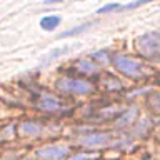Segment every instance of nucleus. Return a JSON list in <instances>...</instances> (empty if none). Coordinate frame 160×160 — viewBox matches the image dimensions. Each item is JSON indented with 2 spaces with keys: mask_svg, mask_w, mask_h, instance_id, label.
Segmentation results:
<instances>
[{
  "mask_svg": "<svg viewBox=\"0 0 160 160\" xmlns=\"http://www.w3.org/2000/svg\"><path fill=\"white\" fill-rule=\"evenodd\" d=\"M148 127H150V120L145 118V120H142V122H140L138 127L135 128V133H137V135H142V133H145V132L148 130Z\"/></svg>",
  "mask_w": 160,
  "mask_h": 160,
  "instance_id": "nucleus-14",
  "label": "nucleus"
},
{
  "mask_svg": "<svg viewBox=\"0 0 160 160\" xmlns=\"http://www.w3.org/2000/svg\"><path fill=\"white\" fill-rule=\"evenodd\" d=\"M113 65L120 73H123L125 77H130V78H140L145 73L143 65L140 63L138 60H135L132 57H127V55H115Z\"/></svg>",
  "mask_w": 160,
  "mask_h": 160,
  "instance_id": "nucleus-2",
  "label": "nucleus"
},
{
  "mask_svg": "<svg viewBox=\"0 0 160 160\" xmlns=\"http://www.w3.org/2000/svg\"><path fill=\"white\" fill-rule=\"evenodd\" d=\"M137 50L147 60L160 62V33L147 32L137 38Z\"/></svg>",
  "mask_w": 160,
  "mask_h": 160,
  "instance_id": "nucleus-1",
  "label": "nucleus"
},
{
  "mask_svg": "<svg viewBox=\"0 0 160 160\" xmlns=\"http://www.w3.org/2000/svg\"><path fill=\"white\" fill-rule=\"evenodd\" d=\"M135 117H137V108H128L127 112H123L122 117H118L117 120V127L118 128H123V127H128V125L133 123Z\"/></svg>",
  "mask_w": 160,
  "mask_h": 160,
  "instance_id": "nucleus-10",
  "label": "nucleus"
},
{
  "mask_svg": "<svg viewBox=\"0 0 160 160\" xmlns=\"http://www.w3.org/2000/svg\"><path fill=\"white\" fill-rule=\"evenodd\" d=\"M93 158H97V153H77L70 160H93Z\"/></svg>",
  "mask_w": 160,
  "mask_h": 160,
  "instance_id": "nucleus-15",
  "label": "nucleus"
},
{
  "mask_svg": "<svg viewBox=\"0 0 160 160\" xmlns=\"http://www.w3.org/2000/svg\"><path fill=\"white\" fill-rule=\"evenodd\" d=\"M75 67H77L78 72L87 73V75H95V73H98V65L95 63L93 60H90V58H82V60H77Z\"/></svg>",
  "mask_w": 160,
  "mask_h": 160,
  "instance_id": "nucleus-7",
  "label": "nucleus"
},
{
  "mask_svg": "<svg viewBox=\"0 0 160 160\" xmlns=\"http://www.w3.org/2000/svg\"><path fill=\"white\" fill-rule=\"evenodd\" d=\"M145 2H135V3H127V5H122V8H137L140 5H143Z\"/></svg>",
  "mask_w": 160,
  "mask_h": 160,
  "instance_id": "nucleus-18",
  "label": "nucleus"
},
{
  "mask_svg": "<svg viewBox=\"0 0 160 160\" xmlns=\"http://www.w3.org/2000/svg\"><path fill=\"white\" fill-rule=\"evenodd\" d=\"M67 50H68V47H62V48L52 50V52H50V55H48V58H55V57H58L60 52H67Z\"/></svg>",
  "mask_w": 160,
  "mask_h": 160,
  "instance_id": "nucleus-17",
  "label": "nucleus"
},
{
  "mask_svg": "<svg viewBox=\"0 0 160 160\" xmlns=\"http://www.w3.org/2000/svg\"><path fill=\"white\" fill-rule=\"evenodd\" d=\"M43 132V127L37 122H23L20 125V133L25 135V137H35V135H40Z\"/></svg>",
  "mask_w": 160,
  "mask_h": 160,
  "instance_id": "nucleus-8",
  "label": "nucleus"
},
{
  "mask_svg": "<svg viewBox=\"0 0 160 160\" xmlns=\"http://www.w3.org/2000/svg\"><path fill=\"white\" fill-rule=\"evenodd\" d=\"M105 87H107L108 90H112V88H120L122 87V83H113V78H110V80H107V82H105Z\"/></svg>",
  "mask_w": 160,
  "mask_h": 160,
  "instance_id": "nucleus-16",
  "label": "nucleus"
},
{
  "mask_svg": "<svg viewBox=\"0 0 160 160\" xmlns=\"http://www.w3.org/2000/svg\"><path fill=\"white\" fill-rule=\"evenodd\" d=\"M60 22H62V18H60L58 15H45V17L40 20V27L43 30H47V32H50V30L57 28L60 25Z\"/></svg>",
  "mask_w": 160,
  "mask_h": 160,
  "instance_id": "nucleus-9",
  "label": "nucleus"
},
{
  "mask_svg": "<svg viewBox=\"0 0 160 160\" xmlns=\"http://www.w3.org/2000/svg\"><path fill=\"white\" fill-rule=\"evenodd\" d=\"M37 155L43 160H62L68 155V147L65 145H45L37 150Z\"/></svg>",
  "mask_w": 160,
  "mask_h": 160,
  "instance_id": "nucleus-5",
  "label": "nucleus"
},
{
  "mask_svg": "<svg viewBox=\"0 0 160 160\" xmlns=\"http://www.w3.org/2000/svg\"><path fill=\"white\" fill-rule=\"evenodd\" d=\"M90 60H102V62H107L108 60V53L105 52V50H97V52H92V55H90Z\"/></svg>",
  "mask_w": 160,
  "mask_h": 160,
  "instance_id": "nucleus-13",
  "label": "nucleus"
},
{
  "mask_svg": "<svg viewBox=\"0 0 160 160\" xmlns=\"http://www.w3.org/2000/svg\"><path fill=\"white\" fill-rule=\"evenodd\" d=\"M90 25H92V23H82V25H77V27H75V28H70V30H65V32L62 33V35H60V37H73V35H78V33H82V32H85V30H88V27H90Z\"/></svg>",
  "mask_w": 160,
  "mask_h": 160,
  "instance_id": "nucleus-11",
  "label": "nucleus"
},
{
  "mask_svg": "<svg viewBox=\"0 0 160 160\" xmlns=\"http://www.w3.org/2000/svg\"><path fill=\"white\" fill-rule=\"evenodd\" d=\"M78 143H82L83 147H90V148H98V147H105V145H120V142L112 140L108 133H87L83 137L78 138Z\"/></svg>",
  "mask_w": 160,
  "mask_h": 160,
  "instance_id": "nucleus-4",
  "label": "nucleus"
},
{
  "mask_svg": "<svg viewBox=\"0 0 160 160\" xmlns=\"http://www.w3.org/2000/svg\"><path fill=\"white\" fill-rule=\"evenodd\" d=\"M117 8H122V5H120V3H107V5H103V7H100L97 10V13L102 15L105 12H112V10H117Z\"/></svg>",
  "mask_w": 160,
  "mask_h": 160,
  "instance_id": "nucleus-12",
  "label": "nucleus"
},
{
  "mask_svg": "<svg viewBox=\"0 0 160 160\" xmlns=\"http://www.w3.org/2000/svg\"><path fill=\"white\" fill-rule=\"evenodd\" d=\"M37 105L40 110H45V112H57V110L62 108V102L55 95H50V93L42 95Z\"/></svg>",
  "mask_w": 160,
  "mask_h": 160,
  "instance_id": "nucleus-6",
  "label": "nucleus"
},
{
  "mask_svg": "<svg viewBox=\"0 0 160 160\" xmlns=\"http://www.w3.org/2000/svg\"><path fill=\"white\" fill-rule=\"evenodd\" d=\"M55 88L62 93H70V95H85L92 92V83L87 80L80 78H60L55 83Z\"/></svg>",
  "mask_w": 160,
  "mask_h": 160,
  "instance_id": "nucleus-3",
  "label": "nucleus"
}]
</instances>
